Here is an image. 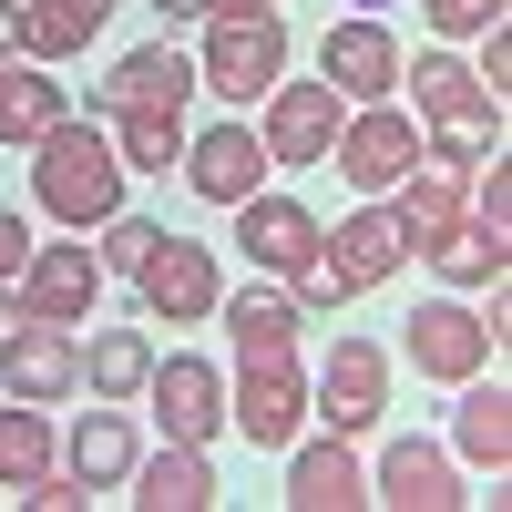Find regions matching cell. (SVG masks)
<instances>
[{"label": "cell", "instance_id": "1", "mask_svg": "<svg viewBox=\"0 0 512 512\" xmlns=\"http://www.w3.org/2000/svg\"><path fill=\"white\" fill-rule=\"evenodd\" d=\"M31 195H41V216L52 226H103V216H123V154L93 134V123H52L41 134V164H31Z\"/></svg>", "mask_w": 512, "mask_h": 512}, {"label": "cell", "instance_id": "2", "mask_svg": "<svg viewBox=\"0 0 512 512\" xmlns=\"http://www.w3.org/2000/svg\"><path fill=\"white\" fill-rule=\"evenodd\" d=\"M400 82H410V103L431 113V154L482 164V154L502 144V103H492V93H482V82L461 72L451 52H420V62H400Z\"/></svg>", "mask_w": 512, "mask_h": 512}, {"label": "cell", "instance_id": "3", "mask_svg": "<svg viewBox=\"0 0 512 512\" xmlns=\"http://www.w3.org/2000/svg\"><path fill=\"white\" fill-rule=\"evenodd\" d=\"M277 72H287V31H277V11H216V31H205V62H195L205 93H226V103H267Z\"/></svg>", "mask_w": 512, "mask_h": 512}, {"label": "cell", "instance_id": "4", "mask_svg": "<svg viewBox=\"0 0 512 512\" xmlns=\"http://www.w3.org/2000/svg\"><path fill=\"white\" fill-rule=\"evenodd\" d=\"M226 420H236L256 451H287L297 431H308V369H297V359H236Z\"/></svg>", "mask_w": 512, "mask_h": 512}, {"label": "cell", "instance_id": "5", "mask_svg": "<svg viewBox=\"0 0 512 512\" xmlns=\"http://www.w3.org/2000/svg\"><path fill=\"white\" fill-rule=\"evenodd\" d=\"M308 400L328 410V431H338V441H359V431H379V410H390V349H379V338H338Z\"/></svg>", "mask_w": 512, "mask_h": 512}, {"label": "cell", "instance_id": "6", "mask_svg": "<svg viewBox=\"0 0 512 512\" xmlns=\"http://www.w3.org/2000/svg\"><path fill=\"white\" fill-rule=\"evenodd\" d=\"M144 308L164 318V328H195V318H216V297H226V277H216V246H195V236H164L154 256H144Z\"/></svg>", "mask_w": 512, "mask_h": 512}, {"label": "cell", "instance_id": "7", "mask_svg": "<svg viewBox=\"0 0 512 512\" xmlns=\"http://www.w3.org/2000/svg\"><path fill=\"white\" fill-rule=\"evenodd\" d=\"M502 338L472 318V308H451V297H431V308H410V369L420 379H441V390H461V379H482L492 369Z\"/></svg>", "mask_w": 512, "mask_h": 512}, {"label": "cell", "instance_id": "8", "mask_svg": "<svg viewBox=\"0 0 512 512\" xmlns=\"http://www.w3.org/2000/svg\"><path fill=\"white\" fill-rule=\"evenodd\" d=\"M338 175H349L359 195H390L410 164H420V134H410V113H390V103H369V113H349L338 123Z\"/></svg>", "mask_w": 512, "mask_h": 512}, {"label": "cell", "instance_id": "9", "mask_svg": "<svg viewBox=\"0 0 512 512\" xmlns=\"http://www.w3.org/2000/svg\"><path fill=\"white\" fill-rule=\"evenodd\" d=\"M236 246H246V267H267V277L297 287V277L318 267V246H328V236H318L308 205H287V195H246V205H236Z\"/></svg>", "mask_w": 512, "mask_h": 512}, {"label": "cell", "instance_id": "10", "mask_svg": "<svg viewBox=\"0 0 512 512\" xmlns=\"http://www.w3.org/2000/svg\"><path fill=\"white\" fill-rule=\"evenodd\" d=\"M338 123H349V103L328 93V82H277L267 93V164H328V144H338Z\"/></svg>", "mask_w": 512, "mask_h": 512}, {"label": "cell", "instance_id": "11", "mask_svg": "<svg viewBox=\"0 0 512 512\" xmlns=\"http://www.w3.org/2000/svg\"><path fill=\"white\" fill-rule=\"evenodd\" d=\"M318 82H328L338 103H390L400 93V41L379 31V21H338L318 41Z\"/></svg>", "mask_w": 512, "mask_h": 512}, {"label": "cell", "instance_id": "12", "mask_svg": "<svg viewBox=\"0 0 512 512\" xmlns=\"http://www.w3.org/2000/svg\"><path fill=\"white\" fill-rule=\"evenodd\" d=\"M400 185H410V195H400V246H410V256H431L461 216H472V164H461V154H420Z\"/></svg>", "mask_w": 512, "mask_h": 512}, {"label": "cell", "instance_id": "13", "mask_svg": "<svg viewBox=\"0 0 512 512\" xmlns=\"http://www.w3.org/2000/svg\"><path fill=\"white\" fill-rule=\"evenodd\" d=\"M0 390L21 400H72L82 390V338L62 318H31L21 338H0Z\"/></svg>", "mask_w": 512, "mask_h": 512}, {"label": "cell", "instance_id": "14", "mask_svg": "<svg viewBox=\"0 0 512 512\" xmlns=\"http://www.w3.org/2000/svg\"><path fill=\"white\" fill-rule=\"evenodd\" d=\"M185 185H195L205 205H246V195H267V144H256L246 123H216V134L185 144Z\"/></svg>", "mask_w": 512, "mask_h": 512}, {"label": "cell", "instance_id": "15", "mask_svg": "<svg viewBox=\"0 0 512 512\" xmlns=\"http://www.w3.org/2000/svg\"><path fill=\"white\" fill-rule=\"evenodd\" d=\"M144 390H154V410H164V441H195V451H205V441L226 431V379L205 369V359H154Z\"/></svg>", "mask_w": 512, "mask_h": 512}, {"label": "cell", "instance_id": "16", "mask_svg": "<svg viewBox=\"0 0 512 512\" xmlns=\"http://www.w3.org/2000/svg\"><path fill=\"white\" fill-rule=\"evenodd\" d=\"M21 297H31V318L82 328V318H93V297H103V256H93V246H31Z\"/></svg>", "mask_w": 512, "mask_h": 512}, {"label": "cell", "instance_id": "17", "mask_svg": "<svg viewBox=\"0 0 512 512\" xmlns=\"http://www.w3.org/2000/svg\"><path fill=\"white\" fill-rule=\"evenodd\" d=\"M185 93H195V62H175L164 41L123 52V62L93 82V103H103V113H185Z\"/></svg>", "mask_w": 512, "mask_h": 512}, {"label": "cell", "instance_id": "18", "mask_svg": "<svg viewBox=\"0 0 512 512\" xmlns=\"http://www.w3.org/2000/svg\"><path fill=\"white\" fill-rule=\"evenodd\" d=\"M400 256H410V246H400V216H390V205H359V216L318 246V267L338 277V297H359V287H379V277H390Z\"/></svg>", "mask_w": 512, "mask_h": 512}, {"label": "cell", "instance_id": "19", "mask_svg": "<svg viewBox=\"0 0 512 512\" xmlns=\"http://www.w3.org/2000/svg\"><path fill=\"white\" fill-rule=\"evenodd\" d=\"M369 502H390V512H451V502H472L461 492V472L431 451V441H390V461H379V492Z\"/></svg>", "mask_w": 512, "mask_h": 512}, {"label": "cell", "instance_id": "20", "mask_svg": "<svg viewBox=\"0 0 512 512\" xmlns=\"http://www.w3.org/2000/svg\"><path fill=\"white\" fill-rule=\"evenodd\" d=\"M134 461H144V441H134V420H123V410H82V431L62 441V472H82L93 492H123V482H134Z\"/></svg>", "mask_w": 512, "mask_h": 512}, {"label": "cell", "instance_id": "21", "mask_svg": "<svg viewBox=\"0 0 512 512\" xmlns=\"http://www.w3.org/2000/svg\"><path fill=\"white\" fill-rule=\"evenodd\" d=\"M287 502H297V512H349V502H369V472L349 461V441H338V431L297 451V472H287Z\"/></svg>", "mask_w": 512, "mask_h": 512}, {"label": "cell", "instance_id": "22", "mask_svg": "<svg viewBox=\"0 0 512 512\" xmlns=\"http://www.w3.org/2000/svg\"><path fill=\"white\" fill-rule=\"evenodd\" d=\"M134 502H144V512H205V502H216L205 451H195V441H164L154 461H134Z\"/></svg>", "mask_w": 512, "mask_h": 512}, {"label": "cell", "instance_id": "23", "mask_svg": "<svg viewBox=\"0 0 512 512\" xmlns=\"http://www.w3.org/2000/svg\"><path fill=\"white\" fill-rule=\"evenodd\" d=\"M52 123H72L62 82H52V72H31V62H0V144H41Z\"/></svg>", "mask_w": 512, "mask_h": 512}, {"label": "cell", "instance_id": "24", "mask_svg": "<svg viewBox=\"0 0 512 512\" xmlns=\"http://www.w3.org/2000/svg\"><path fill=\"white\" fill-rule=\"evenodd\" d=\"M216 318L236 338V359H297V297H216Z\"/></svg>", "mask_w": 512, "mask_h": 512}, {"label": "cell", "instance_id": "25", "mask_svg": "<svg viewBox=\"0 0 512 512\" xmlns=\"http://www.w3.org/2000/svg\"><path fill=\"white\" fill-rule=\"evenodd\" d=\"M451 441H461V461H482V472H502L512 461V390L492 379H461V420H451Z\"/></svg>", "mask_w": 512, "mask_h": 512}, {"label": "cell", "instance_id": "26", "mask_svg": "<svg viewBox=\"0 0 512 512\" xmlns=\"http://www.w3.org/2000/svg\"><path fill=\"white\" fill-rule=\"evenodd\" d=\"M103 11H113V0H31V11H21V52L31 62H72L82 41L103 31Z\"/></svg>", "mask_w": 512, "mask_h": 512}, {"label": "cell", "instance_id": "27", "mask_svg": "<svg viewBox=\"0 0 512 512\" xmlns=\"http://www.w3.org/2000/svg\"><path fill=\"white\" fill-rule=\"evenodd\" d=\"M52 461H62L52 420H41V410H0V492H31Z\"/></svg>", "mask_w": 512, "mask_h": 512}, {"label": "cell", "instance_id": "28", "mask_svg": "<svg viewBox=\"0 0 512 512\" xmlns=\"http://www.w3.org/2000/svg\"><path fill=\"white\" fill-rule=\"evenodd\" d=\"M113 154H123V175L185 164V113H113Z\"/></svg>", "mask_w": 512, "mask_h": 512}, {"label": "cell", "instance_id": "29", "mask_svg": "<svg viewBox=\"0 0 512 512\" xmlns=\"http://www.w3.org/2000/svg\"><path fill=\"white\" fill-rule=\"evenodd\" d=\"M82 379H93V390H103V400H134V390H144V379H154V349H144V338H134V328H103V338H93V349H82Z\"/></svg>", "mask_w": 512, "mask_h": 512}, {"label": "cell", "instance_id": "30", "mask_svg": "<svg viewBox=\"0 0 512 512\" xmlns=\"http://www.w3.org/2000/svg\"><path fill=\"white\" fill-rule=\"evenodd\" d=\"M502 256H512V236H492V226H472V216H461V226L431 246V267H441L451 287H492V277H502Z\"/></svg>", "mask_w": 512, "mask_h": 512}, {"label": "cell", "instance_id": "31", "mask_svg": "<svg viewBox=\"0 0 512 512\" xmlns=\"http://www.w3.org/2000/svg\"><path fill=\"white\" fill-rule=\"evenodd\" d=\"M164 246V226H144V216H103V277H144V256Z\"/></svg>", "mask_w": 512, "mask_h": 512}, {"label": "cell", "instance_id": "32", "mask_svg": "<svg viewBox=\"0 0 512 512\" xmlns=\"http://www.w3.org/2000/svg\"><path fill=\"white\" fill-rule=\"evenodd\" d=\"M472 226L512 236V164H492V175H472Z\"/></svg>", "mask_w": 512, "mask_h": 512}, {"label": "cell", "instance_id": "33", "mask_svg": "<svg viewBox=\"0 0 512 512\" xmlns=\"http://www.w3.org/2000/svg\"><path fill=\"white\" fill-rule=\"evenodd\" d=\"M420 11H431L441 41H461V31H492V21H502V0H420Z\"/></svg>", "mask_w": 512, "mask_h": 512}, {"label": "cell", "instance_id": "34", "mask_svg": "<svg viewBox=\"0 0 512 512\" xmlns=\"http://www.w3.org/2000/svg\"><path fill=\"white\" fill-rule=\"evenodd\" d=\"M21 267H31V226H21V216H11V205H0V287H11V277H21Z\"/></svg>", "mask_w": 512, "mask_h": 512}, {"label": "cell", "instance_id": "35", "mask_svg": "<svg viewBox=\"0 0 512 512\" xmlns=\"http://www.w3.org/2000/svg\"><path fill=\"white\" fill-rule=\"evenodd\" d=\"M31 328V297H0V338H21Z\"/></svg>", "mask_w": 512, "mask_h": 512}, {"label": "cell", "instance_id": "36", "mask_svg": "<svg viewBox=\"0 0 512 512\" xmlns=\"http://www.w3.org/2000/svg\"><path fill=\"white\" fill-rule=\"evenodd\" d=\"M154 11H164V21H195V11H216V0H154Z\"/></svg>", "mask_w": 512, "mask_h": 512}, {"label": "cell", "instance_id": "37", "mask_svg": "<svg viewBox=\"0 0 512 512\" xmlns=\"http://www.w3.org/2000/svg\"><path fill=\"white\" fill-rule=\"evenodd\" d=\"M21 52V11H0V62H11Z\"/></svg>", "mask_w": 512, "mask_h": 512}, {"label": "cell", "instance_id": "38", "mask_svg": "<svg viewBox=\"0 0 512 512\" xmlns=\"http://www.w3.org/2000/svg\"><path fill=\"white\" fill-rule=\"evenodd\" d=\"M216 11H277V0H216Z\"/></svg>", "mask_w": 512, "mask_h": 512}]
</instances>
